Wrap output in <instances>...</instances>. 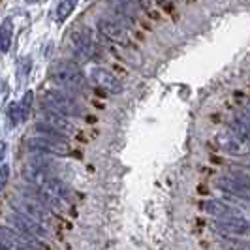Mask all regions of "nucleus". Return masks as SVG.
I'll list each match as a JSON object with an SVG mask.
<instances>
[{"label":"nucleus","instance_id":"1","mask_svg":"<svg viewBox=\"0 0 250 250\" xmlns=\"http://www.w3.org/2000/svg\"><path fill=\"white\" fill-rule=\"evenodd\" d=\"M49 79L59 88L74 90V92H81L87 85V75L81 70V66L74 61H57L51 64Z\"/></svg>","mask_w":250,"mask_h":250},{"label":"nucleus","instance_id":"2","mask_svg":"<svg viewBox=\"0 0 250 250\" xmlns=\"http://www.w3.org/2000/svg\"><path fill=\"white\" fill-rule=\"evenodd\" d=\"M42 107L43 109H51V111L62 113V115L72 117V119H79L83 115L81 104L75 100L74 96L66 94L64 90H59V88H47L42 94Z\"/></svg>","mask_w":250,"mask_h":250},{"label":"nucleus","instance_id":"3","mask_svg":"<svg viewBox=\"0 0 250 250\" xmlns=\"http://www.w3.org/2000/svg\"><path fill=\"white\" fill-rule=\"evenodd\" d=\"M96 26L100 30V34L105 40H109L113 45H132V38L128 32V26L115 15H98Z\"/></svg>","mask_w":250,"mask_h":250},{"label":"nucleus","instance_id":"4","mask_svg":"<svg viewBox=\"0 0 250 250\" xmlns=\"http://www.w3.org/2000/svg\"><path fill=\"white\" fill-rule=\"evenodd\" d=\"M214 187L228 196H233L237 200L250 201V177L243 173H229L220 175L214 181Z\"/></svg>","mask_w":250,"mask_h":250},{"label":"nucleus","instance_id":"5","mask_svg":"<svg viewBox=\"0 0 250 250\" xmlns=\"http://www.w3.org/2000/svg\"><path fill=\"white\" fill-rule=\"evenodd\" d=\"M25 145L26 149L32 150V152H43V154H53V156H61V158L72 156L70 141H64V139H55L36 134L34 138L26 139Z\"/></svg>","mask_w":250,"mask_h":250},{"label":"nucleus","instance_id":"6","mask_svg":"<svg viewBox=\"0 0 250 250\" xmlns=\"http://www.w3.org/2000/svg\"><path fill=\"white\" fill-rule=\"evenodd\" d=\"M0 241L6 250H32V249H47L43 241H38L36 237H28L17 228H6L0 226Z\"/></svg>","mask_w":250,"mask_h":250},{"label":"nucleus","instance_id":"7","mask_svg":"<svg viewBox=\"0 0 250 250\" xmlns=\"http://www.w3.org/2000/svg\"><path fill=\"white\" fill-rule=\"evenodd\" d=\"M68 43H70V49L77 59L90 61L94 57L96 43H94V38L90 34V30L85 26H75L74 30L68 34Z\"/></svg>","mask_w":250,"mask_h":250},{"label":"nucleus","instance_id":"8","mask_svg":"<svg viewBox=\"0 0 250 250\" xmlns=\"http://www.w3.org/2000/svg\"><path fill=\"white\" fill-rule=\"evenodd\" d=\"M216 145L222 152L229 154V156H235V158L250 156V141L231 128L216 136Z\"/></svg>","mask_w":250,"mask_h":250},{"label":"nucleus","instance_id":"9","mask_svg":"<svg viewBox=\"0 0 250 250\" xmlns=\"http://www.w3.org/2000/svg\"><path fill=\"white\" fill-rule=\"evenodd\" d=\"M6 220H8L13 228H17L19 231H23L25 235H28V237H36V239L49 237L47 226L38 222L34 218H30V216H26V214L19 213V211H15V209H13V213H10L6 216Z\"/></svg>","mask_w":250,"mask_h":250},{"label":"nucleus","instance_id":"10","mask_svg":"<svg viewBox=\"0 0 250 250\" xmlns=\"http://www.w3.org/2000/svg\"><path fill=\"white\" fill-rule=\"evenodd\" d=\"M12 209L19 211V213L26 214L30 218H34L42 224H51L53 220V214H51V207H47L45 203L36 200H28L25 196H21L19 200H12Z\"/></svg>","mask_w":250,"mask_h":250},{"label":"nucleus","instance_id":"11","mask_svg":"<svg viewBox=\"0 0 250 250\" xmlns=\"http://www.w3.org/2000/svg\"><path fill=\"white\" fill-rule=\"evenodd\" d=\"M214 228L224 235H239V237H243V235L250 233V222L241 213L224 216V218H216Z\"/></svg>","mask_w":250,"mask_h":250},{"label":"nucleus","instance_id":"12","mask_svg":"<svg viewBox=\"0 0 250 250\" xmlns=\"http://www.w3.org/2000/svg\"><path fill=\"white\" fill-rule=\"evenodd\" d=\"M42 123L49 125L51 128L59 130L61 134L68 136V138H70V136H75V134L79 132L75 123L72 121V117H66L62 113L51 111V109H43V107H42Z\"/></svg>","mask_w":250,"mask_h":250},{"label":"nucleus","instance_id":"13","mask_svg":"<svg viewBox=\"0 0 250 250\" xmlns=\"http://www.w3.org/2000/svg\"><path fill=\"white\" fill-rule=\"evenodd\" d=\"M90 79L96 83V87L104 88L105 92H109V94H121L125 88H123V83L115 77V75L109 72V70H105V68H100V66H96V68H92V72H90Z\"/></svg>","mask_w":250,"mask_h":250},{"label":"nucleus","instance_id":"14","mask_svg":"<svg viewBox=\"0 0 250 250\" xmlns=\"http://www.w3.org/2000/svg\"><path fill=\"white\" fill-rule=\"evenodd\" d=\"M111 12L125 23L126 26H132L138 23V10L139 6L132 0H107Z\"/></svg>","mask_w":250,"mask_h":250},{"label":"nucleus","instance_id":"15","mask_svg":"<svg viewBox=\"0 0 250 250\" xmlns=\"http://www.w3.org/2000/svg\"><path fill=\"white\" fill-rule=\"evenodd\" d=\"M201 209L205 211V213H209L211 216L214 218H224V216H231V214H239L237 209H233V207H229L228 203L220 200H209V201H203L201 203Z\"/></svg>","mask_w":250,"mask_h":250},{"label":"nucleus","instance_id":"16","mask_svg":"<svg viewBox=\"0 0 250 250\" xmlns=\"http://www.w3.org/2000/svg\"><path fill=\"white\" fill-rule=\"evenodd\" d=\"M28 169H30V171H38V173H55L57 166H55L53 160L47 158L43 152H36V154L28 160Z\"/></svg>","mask_w":250,"mask_h":250},{"label":"nucleus","instance_id":"17","mask_svg":"<svg viewBox=\"0 0 250 250\" xmlns=\"http://www.w3.org/2000/svg\"><path fill=\"white\" fill-rule=\"evenodd\" d=\"M113 53L117 55V59L125 61V62H128L130 66H141V62H143L141 55L134 49V45H115Z\"/></svg>","mask_w":250,"mask_h":250},{"label":"nucleus","instance_id":"18","mask_svg":"<svg viewBox=\"0 0 250 250\" xmlns=\"http://www.w3.org/2000/svg\"><path fill=\"white\" fill-rule=\"evenodd\" d=\"M13 19L12 17H4L2 23H0V51L2 53H8L12 47V40H13Z\"/></svg>","mask_w":250,"mask_h":250},{"label":"nucleus","instance_id":"19","mask_svg":"<svg viewBox=\"0 0 250 250\" xmlns=\"http://www.w3.org/2000/svg\"><path fill=\"white\" fill-rule=\"evenodd\" d=\"M75 8H77V0H59L55 6V21L64 23L74 13Z\"/></svg>","mask_w":250,"mask_h":250},{"label":"nucleus","instance_id":"20","mask_svg":"<svg viewBox=\"0 0 250 250\" xmlns=\"http://www.w3.org/2000/svg\"><path fill=\"white\" fill-rule=\"evenodd\" d=\"M32 102H34V92H32V90L25 92V96L21 98V102H17V104H19V113H21V121H26V119H28Z\"/></svg>","mask_w":250,"mask_h":250},{"label":"nucleus","instance_id":"21","mask_svg":"<svg viewBox=\"0 0 250 250\" xmlns=\"http://www.w3.org/2000/svg\"><path fill=\"white\" fill-rule=\"evenodd\" d=\"M21 123V113H19V104H12L8 107V125L15 128V126Z\"/></svg>","mask_w":250,"mask_h":250},{"label":"nucleus","instance_id":"22","mask_svg":"<svg viewBox=\"0 0 250 250\" xmlns=\"http://www.w3.org/2000/svg\"><path fill=\"white\" fill-rule=\"evenodd\" d=\"M10 183V166L8 164H0V192L8 187Z\"/></svg>","mask_w":250,"mask_h":250},{"label":"nucleus","instance_id":"23","mask_svg":"<svg viewBox=\"0 0 250 250\" xmlns=\"http://www.w3.org/2000/svg\"><path fill=\"white\" fill-rule=\"evenodd\" d=\"M6 154H8V143H6L4 139H0V164L4 162Z\"/></svg>","mask_w":250,"mask_h":250},{"label":"nucleus","instance_id":"24","mask_svg":"<svg viewBox=\"0 0 250 250\" xmlns=\"http://www.w3.org/2000/svg\"><path fill=\"white\" fill-rule=\"evenodd\" d=\"M132 2L138 4L139 10H149V6H150V0H132Z\"/></svg>","mask_w":250,"mask_h":250}]
</instances>
